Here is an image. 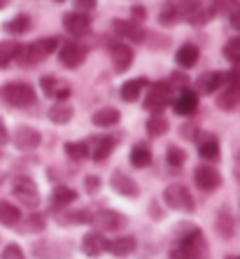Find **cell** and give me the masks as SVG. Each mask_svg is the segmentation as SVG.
I'll use <instances>...</instances> for the list:
<instances>
[{"mask_svg":"<svg viewBox=\"0 0 240 259\" xmlns=\"http://www.w3.org/2000/svg\"><path fill=\"white\" fill-rule=\"evenodd\" d=\"M208 257V243L201 229H191V234L184 236L180 245L170 250V259H205Z\"/></svg>","mask_w":240,"mask_h":259,"instance_id":"6da1fadb","label":"cell"},{"mask_svg":"<svg viewBox=\"0 0 240 259\" xmlns=\"http://www.w3.org/2000/svg\"><path fill=\"white\" fill-rule=\"evenodd\" d=\"M0 98L10 108H28V105H33L37 101V94L28 82H7L0 89Z\"/></svg>","mask_w":240,"mask_h":259,"instance_id":"7a4b0ae2","label":"cell"},{"mask_svg":"<svg viewBox=\"0 0 240 259\" xmlns=\"http://www.w3.org/2000/svg\"><path fill=\"white\" fill-rule=\"evenodd\" d=\"M173 101V91H170V84L168 82H154L147 91V96H145V103L142 108L150 110L152 115H161L163 110L170 105Z\"/></svg>","mask_w":240,"mask_h":259,"instance_id":"3957f363","label":"cell"},{"mask_svg":"<svg viewBox=\"0 0 240 259\" xmlns=\"http://www.w3.org/2000/svg\"><path fill=\"white\" fill-rule=\"evenodd\" d=\"M163 203L168 205L170 210H180V212L194 210V196L182 182H173V185L166 187V192H163Z\"/></svg>","mask_w":240,"mask_h":259,"instance_id":"277c9868","label":"cell"},{"mask_svg":"<svg viewBox=\"0 0 240 259\" xmlns=\"http://www.w3.org/2000/svg\"><path fill=\"white\" fill-rule=\"evenodd\" d=\"M12 194L17 196L19 201L28 208H37L40 205V192H37V185L30 178H14L12 182Z\"/></svg>","mask_w":240,"mask_h":259,"instance_id":"5b68a950","label":"cell"},{"mask_svg":"<svg viewBox=\"0 0 240 259\" xmlns=\"http://www.w3.org/2000/svg\"><path fill=\"white\" fill-rule=\"evenodd\" d=\"M177 7V14H180L182 21L191 26H203L208 21V14H203V5H201V0H177L175 3Z\"/></svg>","mask_w":240,"mask_h":259,"instance_id":"8992f818","label":"cell"},{"mask_svg":"<svg viewBox=\"0 0 240 259\" xmlns=\"http://www.w3.org/2000/svg\"><path fill=\"white\" fill-rule=\"evenodd\" d=\"M86 59V47H82L79 42H66L59 49V63L68 70H75L84 63Z\"/></svg>","mask_w":240,"mask_h":259,"instance_id":"52a82bcc","label":"cell"},{"mask_svg":"<svg viewBox=\"0 0 240 259\" xmlns=\"http://www.w3.org/2000/svg\"><path fill=\"white\" fill-rule=\"evenodd\" d=\"M63 28L72 37H84L91 30V17L84 12H66L63 14Z\"/></svg>","mask_w":240,"mask_h":259,"instance_id":"ba28073f","label":"cell"},{"mask_svg":"<svg viewBox=\"0 0 240 259\" xmlns=\"http://www.w3.org/2000/svg\"><path fill=\"white\" fill-rule=\"evenodd\" d=\"M40 143H42V133L37 131V128H33V126H19L12 136V145L21 152L37 150Z\"/></svg>","mask_w":240,"mask_h":259,"instance_id":"9c48e42d","label":"cell"},{"mask_svg":"<svg viewBox=\"0 0 240 259\" xmlns=\"http://www.w3.org/2000/svg\"><path fill=\"white\" fill-rule=\"evenodd\" d=\"M194 182H196V187L203 189V192H215V189L222 185V175H219L217 168L203 163V166H196V170H194Z\"/></svg>","mask_w":240,"mask_h":259,"instance_id":"30bf717a","label":"cell"},{"mask_svg":"<svg viewBox=\"0 0 240 259\" xmlns=\"http://www.w3.org/2000/svg\"><path fill=\"white\" fill-rule=\"evenodd\" d=\"M112 28H114V33H117L121 40H126V42L140 45L145 40L142 26L135 24V21H128V19H114V21H112Z\"/></svg>","mask_w":240,"mask_h":259,"instance_id":"8fae6325","label":"cell"},{"mask_svg":"<svg viewBox=\"0 0 240 259\" xmlns=\"http://www.w3.org/2000/svg\"><path fill=\"white\" fill-rule=\"evenodd\" d=\"M133 49L124 42H112L110 45V61H112L114 72H126L133 66Z\"/></svg>","mask_w":240,"mask_h":259,"instance_id":"7c38bea8","label":"cell"},{"mask_svg":"<svg viewBox=\"0 0 240 259\" xmlns=\"http://www.w3.org/2000/svg\"><path fill=\"white\" fill-rule=\"evenodd\" d=\"M110 185H112L114 192L121 194V196H126V199H135L140 194L138 182L133 180L131 175L124 173V170H114V173L110 175Z\"/></svg>","mask_w":240,"mask_h":259,"instance_id":"4fadbf2b","label":"cell"},{"mask_svg":"<svg viewBox=\"0 0 240 259\" xmlns=\"http://www.w3.org/2000/svg\"><path fill=\"white\" fill-rule=\"evenodd\" d=\"M91 222L103 231H119V229H124L126 217L121 215V212H117V210H101L98 215L91 217Z\"/></svg>","mask_w":240,"mask_h":259,"instance_id":"5bb4252c","label":"cell"},{"mask_svg":"<svg viewBox=\"0 0 240 259\" xmlns=\"http://www.w3.org/2000/svg\"><path fill=\"white\" fill-rule=\"evenodd\" d=\"M108 250V241H105V236L101 234V231H91V234H86L84 238H82V252L86 254V257H98V254H103Z\"/></svg>","mask_w":240,"mask_h":259,"instance_id":"9a60e30c","label":"cell"},{"mask_svg":"<svg viewBox=\"0 0 240 259\" xmlns=\"http://www.w3.org/2000/svg\"><path fill=\"white\" fill-rule=\"evenodd\" d=\"M240 103V87L238 84H228L217 94V108L222 112H231Z\"/></svg>","mask_w":240,"mask_h":259,"instance_id":"2e32d148","label":"cell"},{"mask_svg":"<svg viewBox=\"0 0 240 259\" xmlns=\"http://www.w3.org/2000/svg\"><path fill=\"white\" fill-rule=\"evenodd\" d=\"M196 108H198V94L191 91V89H184L180 96H177V101H175V112L182 115V117L194 115Z\"/></svg>","mask_w":240,"mask_h":259,"instance_id":"e0dca14e","label":"cell"},{"mask_svg":"<svg viewBox=\"0 0 240 259\" xmlns=\"http://www.w3.org/2000/svg\"><path fill=\"white\" fill-rule=\"evenodd\" d=\"M150 84V79L147 77H135V79H128V82H124L119 89V96L124 98L126 103H135L140 98V94H142V89Z\"/></svg>","mask_w":240,"mask_h":259,"instance_id":"ac0fdd59","label":"cell"},{"mask_svg":"<svg viewBox=\"0 0 240 259\" xmlns=\"http://www.w3.org/2000/svg\"><path fill=\"white\" fill-rule=\"evenodd\" d=\"M224 82H226V75L219 70H212V72H205L203 77L198 79V91L201 94H215V91H219L224 87Z\"/></svg>","mask_w":240,"mask_h":259,"instance_id":"d6986e66","label":"cell"},{"mask_svg":"<svg viewBox=\"0 0 240 259\" xmlns=\"http://www.w3.org/2000/svg\"><path fill=\"white\" fill-rule=\"evenodd\" d=\"M44 56H47V54H44L42 47H40V45H37V40H35V42H30V45H26V47L19 49L17 61L21 63V66H35V63H40Z\"/></svg>","mask_w":240,"mask_h":259,"instance_id":"ffe728a7","label":"cell"},{"mask_svg":"<svg viewBox=\"0 0 240 259\" xmlns=\"http://www.w3.org/2000/svg\"><path fill=\"white\" fill-rule=\"evenodd\" d=\"M135 238L133 236H117L114 241L108 243V250L114 254V257H128V254H133V250H135Z\"/></svg>","mask_w":240,"mask_h":259,"instance_id":"44dd1931","label":"cell"},{"mask_svg":"<svg viewBox=\"0 0 240 259\" xmlns=\"http://www.w3.org/2000/svg\"><path fill=\"white\" fill-rule=\"evenodd\" d=\"M119 119H121V115H119V110L117 108H101V110L93 112V117H91V121H93L96 126H101V128L117 126Z\"/></svg>","mask_w":240,"mask_h":259,"instance_id":"7402d4cb","label":"cell"},{"mask_svg":"<svg viewBox=\"0 0 240 259\" xmlns=\"http://www.w3.org/2000/svg\"><path fill=\"white\" fill-rule=\"evenodd\" d=\"M0 224L3 227H19L21 224V210L12 201H0Z\"/></svg>","mask_w":240,"mask_h":259,"instance_id":"603a6c76","label":"cell"},{"mask_svg":"<svg viewBox=\"0 0 240 259\" xmlns=\"http://www.w3.org/2000/svg\"><path fill=\"white\" fill-rule=\"evenodd\" d=\"M198 56H201V52H198L196 45H182V47L177 49V54H175V61H177L180 68H194Z\"/></svg>","mask_w":240,"mask_h":259,"instance_id":"cb8c5ba5","label":"cell"},{"mask_svg":"<svg viewBox=\"0 0 240 259\" xmlns=\"http://www.w3.org/2000/svg\"><path fill=\"white\" fill-rule=\"evenodd\" d=\"M215 229H217V234L222 236L224 241H228V238L233 236V217H231V212H228L226 208H222V210L217 212Z\"/></svg>","mask_w":240,"mask_h":259,"instance_id":"d4e9b609","label":"cell"},{"mask_svg":"<svg viewBox=\"0 0 240 259\" xmlns=\"http://www.w3.org/2000/svg\"><path fill=\"white\" fill-rule=\"evenodd\" d=\"M47 115H49V121H54V124H68L72 119V115H75V110L68 103H54Z\"/></svg>","mask_w":240,"mask_h":259,"instance_id":"484cf974","label":"cell"},{"mask_svg":"<svg viewBox=\"0 0 240 259\" xmlns=\"http://www.w3.org/2000/svg\"><path fill=\"white\" fill-rule=\"evenodd\" d=\"M3 30H5V33H10V35H24V33H28V30H30L28 14H17L14 19L5 21V24H3Z\"/></svg>","mask_w":240,"mask_h":259,"instance_id":"4316f807","label":"cell"},{"mask_svg":"<svg viewBox=\"0 0 240 259\" xmlns=\"http://www.w3.org/2000/svg\"><path fill=\"white\" fill-rule=\"evenodd\" d=\"M21 45L14 40H0V68H7L12 63V59H17Z\"/></svg>","mask_w":240,"mask_h":259,"instance_id":"83f0119b","label":"cell"},{"mask_svg":"<svg viewBox=\"0 0 240 259\" xmlns=\"http://www.w3.org/2000/svg\"><path fill=\"white\" fill-rule=\"evenodd\" d=\"M152 163V152L145 145H135L131 150V166L133 168H147Z\"/></svg>","mask_w":240,"mask_h":259,"instance_id":"f1b7e54d","label":"cell"},{"mask_svg":"<svg viewBox=\"0 0 240 259\" xmlns=\"http://www.w3.org/2000/svg\"><path fill=\"white\" fill-rule=\"evenodd\" d=\"M238 7H240L238 0H215L208 17H231Z\"/></svg>","mask_w":240,"mask_h":259,"instance_id":"f546056e","label":"cell"},{"mask_svg":"<svg viewBox=\"0 0 240 259\" xmlns=\"http://www.w3.org/2000/svg\"><path fill=\"white\" fill-rule=\"evenodd\" d=\"M75 199H77V192H75L72 187H66V185H59V187L54 189V194H52V203H54L56 208H61V205H70Z\"/></svg>","mask_w":240,"mask_h":259,"instance_id":"4dcf8cb0","label":"cell"},{"mask_svg":"<svg viewBox=\"0 0 240 259\" xmlns=\"http://www.w3.org/2000/svg\"><path fill=\"white\" fill-rule=\"evenodd\" d=\"M63 152H66V157L72 159V161H82V159L89 157V145L82 143V140H72V143H66Z\"/></svg>","mask_w":240,"mask_h":259,"instance_id":"1f68e13d","label":"cell"},{"mask_svg":"<svg viewBox=\"0 0 240 259\" xmlns=\"http://www.w3.org/2000/svg\"><path fill=\"white\" fill-rule=\"evenodd\" d=\"M147 136L150 138H161L163 133L168 131V121H166V117L163 115H152L150 119H147Z\"/></svg>","mask_w":240,"mask_h":259,"instance_id":"d6a6232c","label":"cell"},{"mask_svg":"<svg viewBox=\"0 0 240 259\" xmlns=\"http://www.w3.org/2000/svg\"><path fill=\"white\" fill-rule=\"evenodd\" d=\"M114 145H117V138H112V136L98 138V145H96V150H93V159H96V161H105V159L112 154Z\"/></svg>","mask_w":240,"mask_h":259,"instance_id":"836d02e7","label":"cell"},{"mask_svg":"<svg viewBox=\"0 0 240 259\" xmlns=\"http://www.w3.org/2000/svg\"><path fill=\"white\" fill-rule=\"evenodd\" d=\"M198 154L205 159V161H217L219 159V145L215 138H208L198 145Z\"/></svg>","mask_w":240,"mask_h":259,"instance_id":"e575fe53","label":"cell"},{"mask_svg":"<svg viewBox=\"0 0 240 259\" xmlns=\"http://www.w3.org/2000/svg\"><path fill=\"white\" fill-rule=\"evenodd\" d=\"M180 21V14H177V7L175 3H166L161 7V12H159V24L161 26H173Z\"/></svg>","mask_w":240,"mask_h":259,"instance_id":"d590c367","label":"cell"},{"mask_svg":"<svg viewBox=\"0 0 240 259\" xmlns=\"http://www.w3.org/2000/svg\"><path fill=\"white\" fill-rule=\"evenodd\" d=\"M166 159H168V163L173 168H180L182 163L186 161V152L182 147H177V145H170L168 152H166Z\"/></svg>","mask_w":240,"mask_h":259,"instance_id":"8d00e7d4","label":"cell"},{"mask_svg":"<svg viewBox=\"0 0 240 259\" xmlns=\"http://www.w3.org/2000/svg\"><path fill=\"white\" fill-rule=\"evenodd\" d=\"M44 229V217L33 212V215L26 217V222L21 224V231H42Z\"/></svg>","mask_w":240,"mask_h":259,"instance_id":"74e56055","label":"cell"},{"mask_svg":"<svg viewBox=\"0 0 240 259\" xmlns=\"http://www.w3.org/2000/svg\"><path fill=\"white\" fill-rule=\"evenodd\" d=\"M224 56H226L228 61L240 59V35L238 37H231V40L224 45Z\"/></svg>","mask_w":240,"mask_h":259,"instance_id":"f35d334b","label":"cell"},{"mask_svg":"<svg viewBox=\"0 0 240 259\" xmlns=\"http://www.w3.org/2000/svg\"><path fill=\"white\" fill-rule=\"evenodd\" d=\"M40 87H42V91L47 94V96H54L56 89H59V79L54 77V75H44L42 79H40Z\"/></svg>","mask_w":240,"mask_h":259,"instance_id":"ab89813d","label":"cell"},{"mask_svg":"<svg viewBox=\"0 0 240 259\" xmlns=\"http://www.w3.org/2000/svg\"><path fill=\"white\" fill-rule=\"evenodd\" d=\"M0 259H26V254H24V250H21L17 243H10V245H5V250H3Z\"/></svg>","mask_w":240,"mask_h":259,"instance_id":"60d3db41","label":"cell"},{"mask_svg":"<svg viewBox=\"0 0 240 259\" xmlns=\"http://www.w3.org/2000/svg\"><path fill=\"white\" fill-rule=\"evenodd\" d=\"M226 79H228V84H238L240 87V59L231 61V70H228Z\"/></svg>","mask_w":240,"mask_h":259,"instance_id":"b9f144b4","label":"cell"},{"mask_svg":"<svg viewBox=\"0 0 240 259\" xmlns=\"http://www.w3.org/2000/svg\"><path fill=\"white\" fill-rule=\"evenodd\" d=\"M37 45L42 47V52L47 56L52 54V52H56V49H59V40H56V37H40V40H37Z\"/></svg>","mask_w":240,"mask_h":259,"instance_id":"7bdbcfd3","label":"cell"},{"mask_svg":"<svg viewBox=\"0 0 240 259\" xmlns=\"http://www.w3.org/2000/svg\"><path fill=\"white\" fill-rule=\"evenodd\" d=\"M84 189H86V194H96L98 189H101V178H98V175H86Z\"/></svg>","mask_w":240,"mask_h":259,"instance_id":"ee69618b","label":"cell"},{"mask_svg":"<svg viewBox=\"0 0 240 259\" xmlns=\"http://www.w3.org/2000/svg\"><path fill=\"white\" fill-rule=\"evenodd\" d=\"M70 222L72 224H89L91 222V212H86V210H77V212H70Z\"/></svg>","mask_w":240,"mask_h":259,"instance_id":"f6af8a7d","label":"cell"},{"mask_svg":"<svg viewBox=\"0 0 240 259\" xmlns=\"http://www.w3.org/2000/svg\"><path fill=\"white\" fill-rule=\"evenodd\" d=\"M75 5H77V12H91L96 10L98 0H75Z\"/></svg>","mask_w":240,"mask_h":259,"instance_id":"bcb514c9","label":"cell"},{"mask_svg":"<svg viewBox=\"0 0 240 259\" xmlns=\"http://www.w3.org/2000/svg\"><path fill=\"white\" fill-rule=\"evenodd\" d=\"M131 14H133V21H135V24H138V21H145V19H147V10H145L142 5L131 7Z\"/></svg>","mask_w":240,"mask_h":259,"instance_id":"7dc6e473","label":"cell"},{"mask_svg":"<svg viewBox=\"0 0 240 259\" xmlns=\"http://www.w3.org/2000/svg\"><path fill=\"white\" fill-rule=\"evenodd\" d=\"M10 140V133H7V126H5V119L0 117V145H5Z\"/></svg>","mask_w":240,"mask_h":259,"instance_id":"c3c4849f","label":"cell"},{"mask_svg":"<svg viewBox=\"0 0 240 259\" xmlns=\"http://www.w3.org/2000/svg\"><path fill=\"white\" fill-rule=\"evenodd\" d=\"M228 21H231V26H233L235 30H240V7L235 10L233 14H231V17H228Z\"/></svg>","mask_w":240,"mask_h":259,"instance_id":"681fc988","label":"cell"},{"mask_svg":"<svg viewBox=\"0 0 240 259\" xmlns=\"http://www.w3.org/2000/svg\"><path fill=\"white\" fill-rule=\"evenodd\" d=\"M7 3H10V0H0V10H3V7H7Z\"/></svg>","mask_w":240,"mask_h":259,"instance_id":"f907efd6","label":"cell"},{"mask_svg":"<svg viewBox=\"0 0 240 259\" xmlns=\"http://www.w3.org/2000/svg\"><path fill=\"white\" fill-rule=\"evenodd\" d=\"M54 3H66V0H54Z\"/></svg>","mask_w":240,"mask_h":259,"instance_id":"816d5d0a","label":"cell"},{"mask_svg":"<svg viewBox=\"0 0 240 259\" xmlns=\"http://www.w3.org/2000/svg\"><path fill=\"white\" fill-rule=\"evenodd\" d=\"M0 185H3V175H0Z\"/></svg>","mask_w":240,"mask_h":259,"instance_id":"f5cc1de1","label":"cell"},{"mask_svg":"<svg viewBox=\"0 0 240 259\" xmlns=\"http://www.w3.org/2000/svg\"><path fill=\"white\" fill-rule=\"evenodd\" d=\"M238 166H240V154H238Z\"/></svg>","mask_w":240,"mask_h":259,"instance_id":"db71d44e","label":"cell"},{"mask_svg":"<svg viewBox=\"0 0 240 259\" xmlns=\"http://www.w3.org/2000/svg\"><path fill=\"white\" fill-rule=\"evenodd\" d=\"M226 259H235V257H226Z\"/></svg>","mask_w":240,"mask_h":259,"instance_id":"11a10c76","label":"cell"}]
</instances>
